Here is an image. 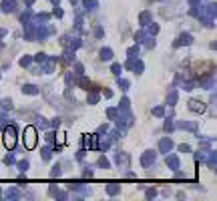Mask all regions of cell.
I'll return each mask as SVG.
<instances>
[{
	"mask_svg": "<svg viewBox=\"0 0 217 201\" xmlns=\"http://www.w3.org/2000/svg\"><path fill=\"white\" fill-rule=\"evenodd\" d=\"M24 145H26L28 149H32L36 145V133H34L32 127H28V129L24 131Z\"/></svg>",
	"mask_w": 217,
	"mask_h": 201,
	"instance_id": "1",
	"label": "cell"
}]
</instances>
